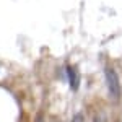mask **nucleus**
Segmentation results:
<instances>
[{"mask_svg":"<svg viewBox=\"0 0 122 122\" xmlns=\"http://www.w3.org/2000/svg\"><path fill=\"white\" fill-rule=\"evenodd\" d=\"M70 122H85V116L81 112H78V114H75L73 117H72V121Z\"/></svg>","mask_w":122,"mask_h":122,"instance_id":"3","label":"nucleus"},{"mask_svg":"<svg viewBox=\"0 0 122 122\" xmlns=\"http://www.w3.org/2000/svg\"><path fill=\"white\" fill-rule=\"evenodd\" d=\"M93 122H107V119H106V116H103V114H98L93 119Z\"/></svg>","mask_w":122,"mask_h":122,"instance_id":"4","label":"nucleus"},{"mask_svg":"<svg viewBox=\"0 0 122 122\" xmlns=\"http://www.w3.org/2000/svg\"><path fill=\"white\" fill-rule=\"evenodd\" d=\"M65 72H67V80H68V83H70V86H72V90L76 91L78 86H80V76H78V73H76V70L73 68V67L68 65L65 68Z\"/></svg>","mask_w":122,"mask_h":122,"instance_id":"2","label":"nucleus"},{"mask_svg":"<svg viewBox=\"0 0 122 122\" xmlns=\"http://www.w3.org/2000/svg\"><path fill=\"white\" fill-rule=\"evenodd\" d=\"M36 122H42V121H41V119H39V117H38V119H36Z\"/></svg>","mask_w":122,"mask_h":122,"instance_id":"5","label":"nucleus"},{"mask_svg":"<svg viewBox=\"0 0 122 122\" xmlns=\"http://www.w3.org/2000/svg\"><path fill=\"white\" fill-rule=\"evenodd\" d=\"M104 80H106V86H107V93L112 99H119L121 98V80L117 72L112 67H106L104 68Z\"/></svg>","mask_w":122,"mask_h":122,"instance_id":"1","label":"nucleus"}]
</instances>
